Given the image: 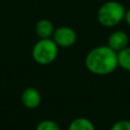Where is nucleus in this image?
Wrapping results in <instances>:
<instances>
[{"mask_svg": "<svg viewBox=\"0 0 130 130\" xmlns=\"http://www.w3.org/2000/svg\"><path fill=\"white\" fill-rule=\"evenodd\" d=\"M84 65L94 75H108L118 68L117 52L107 45L92 48L85 56Z\"/></svg>", "mask_w": 130, "mask_h": 130, "instance_id": "obj_1", "label": "nucleus"}, {"mask_svg": "<svg viewBox=\"0 0 130 130\" xmlns=\"http://www.w3.org/2000/svg\"><path fill=\"white\" fill-rule=\"evenodd\" d=\"M126 9L118 1L110 0L101 5L98 10L96 18L101 25L105 27H114L124 20Z\"/></svg>", "mask_w": 130, "mask_h": 130, "instance_id": "obj_2", "label": "nucleus"}, {"mask_svg": "<svg viewBox=\"0 0 130 130\" xmlns=\"http://www.w3.org/2000/svg\"><path fill=\"white\" fill-rule=\"evenodd\" d=\"M59 52V47L52 39H40L32 47L31 57L40 65H49L53 63Z\"/></svg>", "mask_w": 130, "mask_h": 130, "instance_id": "obj_3", "label": "nucleus"}, {"mask_svg": "<svg viewBox=\"0 0 130 130\" xmlns=\"http://www.w3.org/2000/svg\"><path fill=\"white\" fill-rule=\"evenodd\" d=\"M52 40L56 43L58 47L69 48L76 43L77 35L72 27L61 25L55 28L54 34L52 36Z\"/></svg>", "mask_w": 130, "mask_h": 130, "instance_id": "obj_4", "label": "nucleus"}, {"mask_svg": "<svg viewBox=\"0 0 130 130\" xmlns=\"http://www.w3.org/2000/svg\"><path fill=\"white\" fill-rule=\"evenodd\" d=\"M129 44V37L124 30H115L113 31L109 38H108V44L112 50L115 52H119L126 47H128Z\"/></svg>", "mask_w": 130, "mask_h": 130, "instance_id": "obj_5", "label": "nucleus"}, {"mask_svg": "<svg viewBox=\"0 0 130 130\" xmlns=\"http://www.w3.org/2000/svg\"><path fill=\"white\" fill-rule=\"evenodd\" d=\"M21 103L26 109H36L42 102L40 91L35 87H26L21 93Z\"/></svg>", "mask_w": 130, "mask_h": 130, "instance_id": "obj_6", "label": "nucleus"}, {"mask_svg": "<svg viewBox=\"0 0 130 130\" xmlns=\"http://www.w3.org/2000/svg\"><path fill=\"white\" fill-rule=\"evenodd\" d=\"M35 30L39 39H52L55 27L51 20L47 18H42L36 23Z\"/></svg>", "mask_w": 130, "mask_h": 130, "instance_id": "obj_7", "label": "nucleus"}, {"mask_svg": "<svg viewBox=\"0 0 130 130\" xmlns=\"http://www.w3.org/2000/svg\"><path fill=\"white\" fill-rule=\"evenodd\" d=\"M68 130H95L93 123L84 117H78L71 121Z\"/></svg>", "mask_w": 130, "mask_h": 130, "instance_id": "obj_8", "label": "nucleus"}, {"mask_svg": "<svg viewBox=\"0 0 130 130\" xmlns=\"http://www.w3.org/2000/svg\"><path fill=\"white\" fill-rule=\"evenodd\" d=\"M117 60L118 67L123 70L130 71V47H126L125 49L117 52Z\"/></svg>", "mask_w": 130, "mask_h": 130, "instance_id": "obj_9", "label": "nucleus"}, {"mask_svg": "<svg viewBox=\"0 0 130 130\" xmlns=\"http://www.w3.org/2000/svg\"><path fill=\"white\" fill-rule=\"evenodd\" d=\"M36 130H60V127L53 120H43L37 125Z\"/></svg>", "mask_w": 130, "mask_h": 130, "instance_id": "obj_10", "label": "nucleus"}, {"mask_svg": "<svg viewBox=\"0 0 130 130\" xmlns=\"http://www.w3.org/2000/svg\"><path fill=\"white\" fill-rule=\"evenodd\" d=\"M110 130H130V121L129 120H120L114 123Z\"/></svg>", "mask_w": 130, "mask_h": 130, "instance_id": "obj_11", "label": "nucleus"}, {"mask_svg": "<svg viewBox=\"0 0 130 130\" xmlns=\"http://www.w3.org/2000/svg\"><path fill=\"white\" fill-rule=\"evenodd\" d=\"M124 20H125L126 23L130 26V9L126 10V12H125V16H124Z\"/></svg>", "mask_w": 130, "mask_h": 130, "instance_id": "obj_12", "label": "nucleus"}]
</instances>
